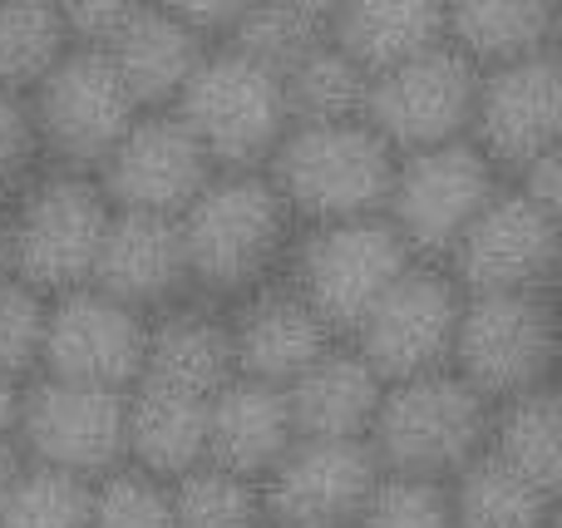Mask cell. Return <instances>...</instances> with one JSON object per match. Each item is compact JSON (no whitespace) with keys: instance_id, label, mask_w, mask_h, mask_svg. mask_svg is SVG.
<instances>
[{"instance_id":"4fadbf2b","label":"cell","mask_w":562,"mask_h":528,"mask_svg":"<svg viewBox=\"0 0 562 528\" xmlns=\"http://www.w3.org/2000/svg\"><path fill=\"white\" fill-rule=\"evenodd\" d=\"M562 138V69L553 49L479 69L469 144L498 168L518 173L524 164L553 154Z\"/></svg>"},{"instance_id":"1f68e13d","label":"cell","mask_w":562,"mask_h":528,"mask_svg":"<svg viewBox=\"0 0 562 528\" xmlns=\"http://www.w3.org/2000/svg\"><path fill=\"white\" fill-rule=\"evenodd\" d=\"M173 528H262V494L257 480L227 474L217 464H193L168 480Z\"/></svg>"},{"instance_id":"ba28073f","label":"cell","mask_w":562,"mask_h":528,"mask_svg":"<svg viewBox=\"0 0 562 528\" xmlns=\"http://www.w3.org/2000/svg\"><path fill=\"white\" fill-rule=\"evenodd\" d=\"M504 188V173L479 154L469 138L395 158V178L385 193V223L400 233L409 257H449L454 243L469 233L488 198Z\"/></svg>"},{"instance_id":"e575fe53","label":"cell","mask_w":562,"mask_h":528,"mask_svg":"<svg viewBox=\"0 0 562 528\" xmlns=\"http://www.w3.org/2000/svg\"><path fill=\"white\" fill-rule=\"evenodd\" d=\"M89 528H173L168 484L134 470V464L99 474L94 504H89Z\"/></svg>"},{"instance_id":"7a4b0ae2","label":"cell","mask_w":562,"mask_h":528,"mask_svg":"<svg viewBox=\"0 0 562 528\" xmlns=\"http://www.w3.org/2000/svg\"><path fill=\"white\" fill-rule=\"evenodd\" d=\"M395 158L400 154L366 119H330V124H291L262 173L272 178L296 223L321 227L385 213Z\"/></svg>"},{"instance_id":"cb8c5ba5","label":"cell","mask_w":562,"mask_h":528,"mask_svg":"<svg viewBox=\"0 0 562 528\" xmlns=\"http://www.w3.org/2000/svg\"><path fill=\"white\" fill-rule=\"evenodd\" d=\"M237 375L233 366V332L223 316L203 312V306H168L144 341V375L138 381L168 385V391L188 395H213Z\"/></svg>"},{"instance_id":"b9f144b4","label":"cell","mask_w":562,"mask_h":528,"mask_svg":"<svg viewBox=\"0 0 562 528\" xmlns=\"http://www.w3.org/2000/svg\"><path fill=\"white\" fill-rule=\"evenodd\" d=\"M25 464V454L15 450V440H0V499H5L10 480H15V470Z\"/></svg>"},{"instance_id":"60d3db41","label":"cell","mask_w":562,"mask_h":528,"mask_svg":"<svg viewBox=\"0 0 562 528\" xmlns=\"http://www.w3.org/2000/svg\"><path fill=\"white\" fill-rule=\"evenodd\" d=\"M281 5H291V10H296V15H306L311 25H321V30H326L330 20H336V10L346 5V0H281Z\"/></svg>"},{"instance_id":"484cf974","label":"cell","mask_w":562,"mask_h":528,"mask_svg":"<svg viewBox=\"0 0 562 528\" xmlns=\"http://www.w3.org/2000/svg\"><path fill=\"white\" fill-rule=\"evenodd\" d=\"M558 0H445V40L479 69L553 49Z\"/></svg>"},{"instance_id":"9c48e42d","label":"cell","mask_w":562,"mask_h":528,"mask_svg":"<svg viewBox=\"0 0 562 528\" xmlns=\"http://www.w3.org/2000/svg\"><path fill=\"white\" fill-rule=\"evenodd\" d=\"M25 99H30V114H35L45 164L75 168V173H94L109 158V148L124 138V128L144 114L128 99L109 55L94 45H69L59 55V65Z\"/></svg>"},{"instance_id":"74e56055","label":"cell","mask_w":562,"mask_h":528,"mask_svg":"<svg viewBox=\"0 0 562 528\" xmlns=\"http://www.w3.org/2000/svg\"><path fill=\"white\" fill-rule=\"evenodd\" d=\"M144 5L148 0H55L69 40H75V45H94V49L109 45Z\"/></svg>"},{"instance_id":"ee69618b","label":"cell","mask_w":562,"mask_h":528,"mask_svg":"<svg viewBox=\"0 0 562 528\" xmlns=\"http://www.w3.org/2000/svg\"><path fill=\"white\" fill-rule=\"evenodd\" d=\"M543 528H558V519H553V524H543Z\"/></svg>"},{"instance_id":"5bb4252c","label":"cell","mask_w":562,"mask_h":528,"mask_svg":"<svg viewBox=\"0 0 562 528\" xmlns=\"http://www.w3.org/2000/svg\"><path fill=\"white\" fill-rule=\"evenodd\" d=\"M144 341L148 322L138 306L119 302L99 287H75V292L49 296L40 366L55 381L128 391L144 375Z\"/></svg>"},{"instance_id":"7c38bea8","label":"cell","mask_w":562,"mask_h":528,"mask_svg":"<svg viewBox=\"0 0 562 528\" xmlns=\"http://www.w3.org/2000/svg\"><path fill=\"white\" fill-rule=\"evenodd\" d=\"M15 450L30 464L99 480L124 464V391L79 381H35L20 391Z\"/></svg>"},{"instance_id":"d6986e66","label":"cell","mask_w":562,"mask_h":528,"mask_svg":"<svg viewBox=\"0 0 562 528\" xmlns=\"http://www.w3.org/2000/svg\"><path fill=\"white\" fill-rule=\"evenodd\" d=\"M291 440H296V425H291V405L281 385L233 375L207 395L203 464H217V470L243 474V480H262L291 450Z\"/></svg>"},{"instance_id":"d6a6232c","label":"cell","mask_w":562,"mask_h":528,"mask_svg":"<svg viewBox=\"0 0 562 528\" xmlns=\"http://www.w3.org/2000/svg\"><path fill=\"white\" fill-rule=\"evenodd\" d=\"M321 35H326V30L311 25L306 15H296V10L281 5V0H252V5L237 15V25L223 35V45L243 49L247 59H257V65L281 75V69L296 55H306Z\"/></svg>"},{"instance_id":"836d02e7","label":"cell","mask_w":562,"mask_h":528,"mask_svg":"<svg viewBox=\"0 0 562 528\" xmlns=\"http://www.w3.org/2000/svg\"><path fill=\"white\" fill-rule=\"evenodd\" d=\"M350 528H459V524H454V504H449V484L380 474Z\"/></svg>"},{"instance_id":"ac0fdd59","label":"cell","mask_w":562,"mask_h":528,"mask_svg":"<svg viewBox=\"0 0 562 528\" xmlns=\"http://www.w3.org/2000/svg\"><path fill=\"white\" fill-rule=\"evenodd\" d=\"M89 287L138 306V312L158 302H178L188 292V257L183 237H178V217L114 207Z\"/></svg>"},{"instance_id":"7bdbcfd3","label":"cell","mask_w":562,"mask_h":528,"mask_svg":"<svg viewBox=\"0 0 562 528\" xmlns=\"http://www.w3.org/2000/svg\"><path fill=\"white\" fill-rule=\"evenodd\" d=\"M5 277H15V272H10V233H5V207H0V282Z\"/></svg>"},{"instance_id":"52a82bcc","label":"cell","mask_w":562,"mask_h":528,"mask_svg":"<svg viewBox=\"0 0 562 528\" xmlns=\"http://www.w3.org/2000/svg\"><path fill=\"white\" fill-rule=\"evenodd\" d=\"M454 371L484 395L488 405L548 385L558 361V312L548 287L528 292L464 296L454 332Z\"/></svg>"},{"instance_id":"83f0119b","label":"cell","mask_w":562,"mask_h":528,"mask_svg":"<svg viewBox=\"0 0 562 528\" xmlns=\"http://www.w3.org/2000/svg\"><path fill=\"white\" fill-rule=\"evenodd\" d=\"M459 528H543L558 519V499L514 474L504 460L479 450L464 470L449 480Z\"/></svg>"},{"instance_id":"7402d4cb","label":"cell","mask_w":562,"mask_h":528,"mask_svg":"<svg viewBox=\"0 0 562 528\" xmlns=\"http://www.w3.org/2000/svg\"><path fill=\"white\" fill-rule=\"evenodd\" d=\"M207 440V401L188 391H168L154 381H134L124 391V464L178 480L193 464H203Z\"/></svg>"},{"instance_id":"8992f818","label":"cell","mask_w":562,"mask_h":528,"mask_svg":"<svg viewBox=\"0 0 562 528\" xmlns=\"http://www.w3.org/2000/svg\"><path fill=\"white\" fill-rule=\"evenodd\" d=\"M291 292L321 316L330 336L356 332L366 312L385 296V287L405 272L415 257L400 243L385 217H346L321 223L301 243H291Z\"/></svg>"},{"instance_id":"6da1fadb","label":"cell","mask_w":562,"mask_h":528,"mask_svg":"<svg viewBox=\"0 0 562 528\" xmlns=\"http://www.w3.org/2000/svg\"><path fill=\"white\" fill-rule=\"evenodd\" d=\"M296 217L262 168H217L203 193L178 213L188 287L213 296H247L286 262Z\"/></svg>"},{"instance_id":"5b68a950","label":"cell","mask_w":562,"mask_h":528,"mask_svg":"<svg viewBox=\"0 0 562 528\" xmlns=\"http://www.w3.org/2000/svg\"><path fill=\"white\" fill-rule=\"evenodd\" d=\"M168 109L203 144L213 168H267L272 148L291 128L281 75L247 59L243 49L223 45V40L203 49L183 94Z\"/></svg>"},{"instance_id":"8d00e7d4","label":"cell","mask_w":562,"mask_h":528,"mask_svg":"<svg viewBox=\"0 0 562 528\" xmlns=\"http://www.w3.org/2000/svg\"><path fill=\"white\" fill-rule=\"evenodd\" d=\"M45 168L49 164H45V148H40V134H35L30 99L0 89V207L15 203Z\"/></svg>"},{"instance_id":"f546056e","label":"cell","mask_w":562,"mask_h":528,"mask_svg":"<svg viewBox=\"0 0 562 528\" xmlns=\"http://www.w3.org/2000/svg\"><path fill=\"white\" fill-rule=\"evenodd\" d=\"M75 45L55 0H0V89L30 94Z\"/></svg>"},{"instance_id":"f1b7e54d","label":"cell","mask_w":562,"mask_h":528,"mask_svg":"<svg viewBox=\"0 0 562 528\" xmlns=\"http://www.w3.org/2000/svg\"><path fill=\"white\" fill-rule=\"evenodd\" d=\"M291 124H330V119H360L370 94V69H360L330 35H321L306 55L281 69Z\"/></svg>"},{"instance_id":"3957f363","label":"cell","mask_w":562,"mask_h":528,"mask_svg":"<svg viewBox=\"0 0 562 528\" xmlns=\"http://www.w3.org/2000/svg\"><path fill=\"white\" fill-rule=\"evenodd\" d=\"M494 405L459 371H425L380 391L366 445L380 474L449 484L488 440Z\"/></svg>"},{"instance_id":"4316f807","label":"cell","mask_w":562,"mask_h":528,"mask_svg":"<svg viewBox=\"0 0 562 528\" xmlns=\"http://www.w3.org/2000/svg\"><path fill=\"white\" fill-rule=\"evenodd\" d=\"M484 450L558 499L562 494V405L553 385H533L524 395L498 401V411L488 415Z\"/></svg>"},{"instance_id":"ffe728a7","label":"cell","mask_w":562,"mask_h":528,"mask_svg":"<svg viewBox=\"0 0 562 528\" xmlns=\"http://www.w3.org/2000/svg\"><path fill=\"white\" fill-rule=\"evenodd\" d=\"M227 332H233L237 375L267 385H291L316 356L330 351V332L291 287L247 292V306L237 312V322H227Z\"/></svg>"},{"instance_id":"9a60e30c","label":"cell","mask_w":562,"mask_h":528,"mask_svg":"<svg viewBox=\"0 0 562 528\" xmlns=\"http://www.w3.org/2000/svg\"><path fill=\"white\" fill-rule=\"evenodd\" d=\"M213 173V158L203 154V144L188 134V124L173 109H144L94 168L99 188L114 207L158 217H178Z\"/></svg>"},{"instance_id":"44dd1931","label":"cell","mask_w":562,"mask_h":528,"mask_svg":"<svg viewBox=\"0 0 562 528\" xmlns=\"http://www.w3.org/2000/svg\"><path fill=\"white\" fill-rule=\"evenodd\" d=\"M207 45H213V40H203L193 25H183L178 15H168V10H158L154 0H148L124 30L99 49L109 55V65L124 79L128 99H134L138 109H168L183 94L188 75L198 69Z\"/></svg>"},{"instance_id":"d4e9b609","label":"cell","mask_w":562,"mask_h":528,"mask_svg":"<svg viewBox=\"0 0 562 528\" xmlns=\"http://www.w3.org/2000/svg\"><path fill=\"white\" fill-rule=\"evenodd\" d=\"M326 35L360 69L380 75L400 59L445 45V0H346Z\"/></svg>"},{"instance_id":"30bf717a","label":"cell","mask_w":562,"mask_h":528,"mask_svg":"<svg viewBox=\"0 0 562 528\" xmlns=\"http://www.w3.org/2000/svg\"><path fill=\"white\" fill-rule=\"evenodd\" d=\"M474 94H479V65L445 40V45L425 49V55L400 59V65L370 75L366 114L360 119L395 154H415V148L469 138Z\"/></svg>"},{"instance_id":"4dcf8cb0","label":"cell","mask_w":562,"mask_h":528,"mask_svg":"<svg viewBox=\"0 0 562 528\" xmlns=\"http://www.w3.org/2000/svg\"><path fill=\"white\" fill-rule=\"evenodd\" d=\"M89 504L94 480L25 460L0 499V528H89Z\"/></svg>"},{"instance_id":"f35d334b","label":"cell","mask_w":562,"mask_h":528,"mask_svg":"<svg viewBox=\"0 0 562 528\" xmlns=\"http://www.w3.org/2000/svg\"><path fill=\"white\" fill-rule=\"evenodd\" d=\"M154 5L168 10V15H178L183 25H193L203 40H223L252 0H154Z\"/></svg>"},{"instance_id":"277c9868","label":"cell","mask_w":562,"mask_h":528,"mask_svg":"<svg viewBox=\"0 0 562 528\" xmlns=\"http://www.w3.org/2000/svg\"><path fill=\"white\" fill-rule=\"evenodd\" d=\"M114 203L104 198L94 173L45 168L15 203L5 207L10 272L40 296H59L89 287L99 262V243Z\"/></svg>"},{"instance_id":"d590c367","label":"cell","mask_w":562,"mask_h":528,"mask_svg":"<svg viewBox=\"0 0 562 528\" xmlns=\"http://www.w3.org/2000/svg\"><path fill=\"white\" fill-rule=\"evenodd\" d=\"M45 312L49 296L25 287L20 277L0 282V375L20 381L40 366V346H45Z\"/></svg>"},{"instance_id":"2e32d148","label":"cell","mask_w":562,"mask_h":528,"mask_svg":"<svg viewBox=\"0 0 562 528\" xmlns=\"http://www.w3.org/2000/svg\"><path fill=\"white\" fill-rule=\"evenodd\" d=\"M375 480L380 464L366 440H291L257 480L262 528H350Z\"/></svg>"},{"instance_id":"8fae6325","label":"cell","mask_w":562,"mask_h":528,"mask_svg":"<svg viewBox=\"0 0 562 528\" xmlns=\"http://www.w3.org/2000/svg\"><path fill=\"white\" fill-rule=\"evenodd\" d=\"M459 312H464V292L454 277L429 262H409L350 336H356L360 361L390 385L445 371L454 356Z\"/></svg>"},{"instance_id":"e0dca14e","label":"cell","mask_w":562,"mask_h":528,"mask_svg":"<svg viewBox=\"0 0 562 528\" xmlns=\"http://www.w3.org/2000/svg\"><path fill=\"white\" fill-rule=\"evenodd\" d=\"M449 262H454L449 277L464 296L548 287L558 267V213L538 207L504 178V188L488 198V207L454 243Z\"/></svg>"},{"instance_id":"603a6c76","label":"cell","mask_w":562,"mask_h":528,"mask_svg":"<svg viewBox=\"0 0 562 528\" xmlns=\"http://www.w3.org/2000/svg\"><path fill=\"white\" fill-rule=\"evenodd\" d=\"M281 391H286L296 440H366L385 381L360 361V351L330 346Z\"/></svg>"},{"instance_id":"ab89813d","label":"cell","mask_w":562,"mask_h":528,"mask_svg":"<svg viewBox=\"0 0 562 528\" xmlns=\"http://www.w3.org/2000/svg\"><path fill=\"white\" fill-rule=\"evenodd\" d=\"M15 420H20V381L0 375V440H15Z\"/></svg>"}]
</instances>
